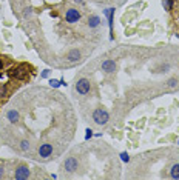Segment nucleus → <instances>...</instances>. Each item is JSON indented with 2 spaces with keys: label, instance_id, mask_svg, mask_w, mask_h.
<instances>
[{
  "label": "nucleus",
  "instance_id": "obj_23",
  "mask_svg": "<svg viewBox=\"0 0 179 180\" xmlns=\"http://www.w3.org/2000/svg\"><path fill=\"white\" fill-rule=\"evenodd\" d=\"M2 177H3V168L0 166V179H2Z\"/></svg>",
  "mask_w": 179,
  "mask_h": 180
},
{
  "label": "nucleus",
  "instance_id": "obj_13",
  "mask_svg": "<svg viewBox=\"0 0 179 180\" xmlns=\"http://www.w3.org/2000/svg\"><path fill=\"white\" fill-rule=\"evenodd\" d=\"M170 177L171 179H179V163L173 165L170 169Z\"/></svg>",
  "mask_w": 179,
  "mask_h": 180
},
{
  "label": "nucleus",
  "instance_id": "obj_18",
  "mask_svg": "<svg viewBox=\"0 0 179 180\" xmlns=\"http://www.w3.org/2000/svg\"><path fill=\"white\" fill-rule=\"evenodd\" d=\"M178 85V79H170L168 80V88H175Z\"/></svg>",
  "mask_w": 179,
  "mask_h": 180
},
{
  "label": "nucleus",
  "instance_id": "obj_17",
  "mask_svg": "<svg viewBox=\"0 0 179 180\" xmlns=\"http://www.w3.org/2000/svg\"><path fill=\"white\" fill-rule=\"evenodd\" d=\"M121 160H122V162H125V163H128L130 162V156L127 154V152H121Z\"/></svg>",
  "mask_w": 179,
  "mask_h": 180
},
{
  "label": "nucleus",
  "instance_id": "obj_3",
  "mask_svg": "<svg viewBox=\"0 0 179 180\" xmlns=\"http://www.w3.org/2000/svg\"><path fill=\"white\" fill-rule=\"evenodd\" d=\"M90 88H91V85H90V80L88 79H80L77 80V83H76V89H77L79 94H88L90 92Z\"/></svg>",
  "mask_w": 179,
  "mask_h": 180
},
{
  "label": "nucleus",
  "instance_id": "obj_12",
  "mask_svg": "<svg viewBox=\"0 0 179 180\" xmlns=\"http://www.w3.org/2000/svg\"><path fill=\"white\" fill-rule=\"evenodd\" d=\"M100 25V17L99 16H91L88 19V26L90 28H96V26Z\"/></svg>",
  "mask_w": 179,
  "mask_h": 180
},
{
  "label": "nucleus",
  "instance_id": "obj_6",
  "mask_svg": "<svg viewBox=\"0 0 179 180\" xmlns=\"http://www.w3.org/2000/svg\"><path fill=\"white\" fill-rule=\"evenodd\" d=\"M51 154H53V145L43 143V145L39 146V156L42 157V159H48Z\"/></svg>",
  "mask_w": 179,
  "mask_h": 180
},
{
  "label": "nucleus",
  "instance_id": "obj_20",
  "mask_svg": "<svg viewBox=\"0 0 179 180\" xmlns=\"http://www.w3.org/2000/svg\"><path fill=\"white\" fill-rule=\"evenodd\" d=\"M5 94H6V88L2 85V86H0V97H5Z\"/></svg>",
  "mask_w": 179,
  "mask_h": 180
},
{
  "label": "nucleus",
  "instance_id": "obj_2",
  "mask_svg": "<svg viewBox=\"0 0 179 180\" xmlns=\"http://www.w3.org/2000/svg\"><path fill=\"white\" fill-rule=\"evenodd\" d=\"M28 74H30V68L26 65H20V66H17V68H14V69L11 71V76H14L19 80L26 79V77H28Z\"/></svg>",
  "mask_w": 179,
  "mask_h": 180
},
{
  "label": "nucleus",
  "instance_id": "obj_1",
  "mask_svg": "<svg viewBox=\"0 0 179 180\" xmlns=\"http://www.w3.org/2000/svg\"><path fill=\"white\" fill-rule=\"evenodd\" d=\"M93 120L97 125H105L108 120H110V114L107 109H102V108H97L94 112H93Z\"/></svg>",
  "mask_w": 179,
  "mask_h": 180
},
{
  "label": "nucleus",
  "instance_id": "obj_11",
  "mask_svg": "<svg viewBox=\"0 0 179 180\" xmlns=\"http://www.w3.org/2000/svg\"><path fill=\"white\" fill-rule=\"evenodd\" d=\"M66 60H68V62H79V60H80V51L71 49V51L66 54Z\"/></svg>",
  "mask_w": 179,
  "mask_h": 180
},
{
  "label": "nucleus",
  "instance_id": "obj_26",
  "mask_svg": "<svg viewBox=\"0 0 179 180\" xmlns=\"http://www.w3.org/2000/svg\"><path fill=\"white\" fill-rule=\"evenodd\" d=\"M0 68H2V60H0Z\"/></svg>",
  "mask_w": 179,
  "mask_h": 180
},
{
  "label": "nucleus",
  "instance_id": "obj_21",
  "mask_svg": "<svg viewBox=\"0 0 179 180\" xmlns=\"http://www.w3.org/2000/svg\"><path fill=\"white\" fill-rule=\"evenodd\" d=\"M48 76H50V71H48V69H46V71H43V72H42V77H43V79H46V77H48Z\"/></svg>",
  "mask_w": 179,
  "mask_h": 180
},
{
  "label": "nucleus",
  "instance_id": "obj_10",
  "mask_svg": "<svg viewBox=\"0 0 179 180\" xmlns=\"http://www.w3.org/2000/svg\"><path fill=\"white\" fill-rule=\"evenodd\" d=\"M6 119H8L11 123H17L19 120H20V114H19V111H16V109H9L8 112H6Z\"/></svg>",
  "mask_w": 179,
  "mask_h": 180
},
{
  "label": "nucleus",
  "instance_id": "obj_8",
  "mask_svg": "<svg viewBox=\"0 0 179 180\" xmlns=\"http://www.w3.org/2000/svg\"><path fill=\"white\" fill-rule=\"evenodd\" d=\"M108 17V28H110V39L113 40V17H114V8H108L104 11Z\"/></svg>",
  "mask_w": 179,
  "mask_h": 180
},
{
  "label": "nucleus",
  "instance_id": "obj_25",
  "mask_svg": "<svg viewBox=\"0 0 179 180\" xmlns=\"http://www.w3.org/2000/svg\"><path fill=\"white\" fill-rule=\"evenodd\" d=\"M2 77H3V74H2V72H0V79H2Z\"/></svg>",
  "mask_w": 179,
  "mask_h": 180
},
{
  "label": "nucleus",
  "instance_id": "obj_24",
  "mask_svg": "<svg viewBox=\"0 0 179 180\" xmlns=\"http://www.w3.org/2000/svg\"><path fill=\"white\" fill-rule=\"evenodd\" d=\"M74 2H77V3H84L85 0H74Z\"/></svg>",
  "mask_w": 179,
  "mask_h": 180
},
{
  "label": "nucleus",
  "instance_id": "obj_14",
  "mask_svg": "<svg viewBox=\"0 0 179 180\" xmlns=\"http://www.w3.org/2000/svg\"><path fill=\"white\" fill-rule=\"evenodd\" d=\"M30 148H31L30 142H28L26 139H23L22 142H20V149H22V151H30Z\"/></svg>",
  "mask_w": 179,
  "mask_h": 180
},
{
  "label": "nucleus",
  "instance_id": "obj_9",
  "mask_svg": "<svg viewBox=\"0 0 179 180\" xmlns=\"http://www.w3.org/2000/svg\"><path fill=\"white\" fill-rule=\"evenodd\" d=\"M102 69H104L105 72H114L116 71V62H114V60H111V59L102 62Z\"/></svg>",
  "mask_w": 179,
  "mask_h": 180
},
{
  "label": "nucleus",
  "instance_id": "obj_19",
  "mask_svg": "<svg viewBox=\"0 0 179 180\" xmlns=\"http://www.w3.org/2000/svg\"><path fill=\"white\" fill-rule=\"evenodd\" d=\"M91 137H93V131L88 128V129H87V134H85V139L88 140V139H91Z\"/></svg>",
  "mask_w": 179,
  "mask_h": 180
},
{
  "label": "nucleus",
  "instance_id": "obj_7",
  "mask_svg": "<svg viewBox=\"0 0 179 180\" xmlns=\"http://www.w3.org/2000/svg\"><path fill=\"white\" fill-rule=\"evenodd\" d=\"M77 160H76L74 157H68L65 160V163H64V168L68 171V172H74L76 169H77Z\"/></svg>",
  "mask_w": 179,
  "mask_h": 180
},
{
  "label": "nucleus",
  "instance_id": "obj_22",
  "mask_svg": "<svg viewBox=\"0 0 179 180\" xmlns=\"http://www.w3.org/2000/svg\"><path fill=\"white\" fill-rule=\"evenodd\" d=\"M31 12H32L31 9H26V11L23 12V16H25V17H28V16H31Z\"/></svg>",
  "mask_w": 179,
  "mask_h": 180
},
{
  "label": "nucleus",
  "instance_id": "obj_15",
  "mask_svg": "<svg viewBox=\"0 0 179 180\" xmlns=\"http://www.w3.org/2000/svg\"><path fill=\"white\" fill-rule=\"evenodd\" d=\"M164 8L167 9V11L173 9V0H164Z\"/></svg>",
  "mask_w": 179,
  "mask_h": 180
},
{
  "label": "nucleus",
  "instance_id": "obj_4",
  "mask_svg": "<svg viewBox=\"0 0 179 180\" xmlns=\"http://www.w3.org/2000/svg\"><path fill=\"white\" fill-rule=\"evenodd\" d=\"M65 20L68 23H76V22H79L80 20V12L77 9H73L70 8L66 12H65Z\"/></svg>",
  "mask_w": 179,
  "mask_h": 180
},
{
  "label": "nucleus",
  "instance_id": "obj_5",
  "mask_svg": "<svg viewBox=\"0 0 179 180\" xmlns=\"http://www.w3.org/2000/svg\"><path fill=\"white\" fill-rule=\"evenodd\" d=\"M28 177H30V168H28V166H25V165L19 166V168L16 169V172H14V179L16 180H25Z\"/></svg>",
  "mask_w": 179,
  "mask_h": 180
},
{
  "label": "nucleus",
  "instance_id": "obj_16",
  "mask_svg": "<svg viewBox=\"0 0 179 180\" xmlns=\"http://www.w3.org/2000/svg\"><path fill=\"white\" fill-rule=\"evenodd\" d=\"M50 85L53 86V88H59V86H60L62 83H60V80H56V79H51V80H50Z\"/></svg>",
  "mask_w": 179,
  "mask_h": 180
}]
</instances>
